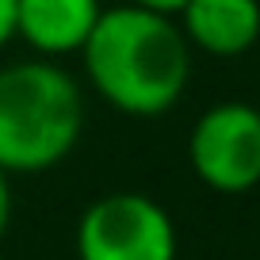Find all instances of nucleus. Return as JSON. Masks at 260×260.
<instances>
[{"label": "nucleus", "mask_w": 260, "mask_h": 260, "mask_svg": "<svg viewBox=\"0 0 260 260\" xmlns=\"http://www.w3.org/2000/svg\"><path fill=\"white\" fill-rule=\"evenodd\" d=\"M16 39V0H0V46Z\"/></svg>", "instance_id": "0eeeda50"}, {"label": "nucleus", "mask_w": 260, "mask_h": 260, "mask_svg": "<svg viewBox=\"0 0 260 260\" xmlns=\"http://www.w3.org/2000/svg\"><path fill=\"white\" fill-rule=\"evenodd\" d=\"M191 50L241 57L260 39V0H187L176 12Z\"/></svg>", "instance_id": "39448f33"}, {"label": "nucleus", "mask_w": 260, "mask_h": 260, "mask_svg": "<svg viewBox=\"0 0 260 260\" xmlns=\"http://www.w3.org/2000/svg\"><path fill=\"white\" fill-rule=\"evenodd\" d=\"M81 57L92 88L134 119L172 111L191 81V42L180 19L130 0L104 8Z\"/></svg>", "instance_id": "f257e3e1"}, {"label": "nucleus", "mask_w": 260, "mask_h": 260, "mask_svg": "<svg viewBox=\"0 0 260 260\" xmlns=\"http://www.w3.org/2000/svg\"><path fill=\"white\" fill-rule=\"evenodd\" d=\"M8 222H12V184H8V172L0 169V237H4Z\"/></svg>", "instance_id": "6e6552de"}, {"label": "nucleus", "mask_w": 260, "mask_h": 260, "mask_svg": "<svg viewBox=\"0 0 260 260\" xmlns=\"http://www.w3.org/2000/svg\"><path fill=\"white\" fill-rule=\"evenodd\" d=\"M130 4H142V8H153V12H165V16H176L187 0H130Z\"/></svg>", "instance_id": "1a4fd4ad"}, {"label": "nucleus", "mask_w": 260, "mask_h": 260, "mask_svg": "<svg viewBox=\"0 0 260 260\" xmlns=\"http://www.w3.org/2000/svg\"><path fill=\"white\" fill-rule=\"evenodd\" d=\"M100 16V0H16V35L42 57L81 54Z\"/></svg>", "instance_id": "423d86ee"}, {"label": "nucleus", "mask_w": 260, "mask_h": 260, "mask_svg": "<svg viewBox=\"0 0 260 260\" xmlns=\"http://www.w3.org/2000/svg\"><path fill=\"white\" fill-rule=\"evenodd\" d=\"M191 172L218 195H245L260 184V107L226 100L207 107L187 138Z\"/></svg>", "instance_id": "20e7f679"}, {"label": "nucleus", "mask_w": 260, "mask_h": 260, "mask_svg": "<svg viewBox=\"0 0 260 260\" xmlns=\"http://www.w3.org/2000/svg\"><path fill=\"white\" fill-rule=\"evenodd\" d=\"M77 260H176V226L157 199L111 191L84 207Z\"/></svg>", "instance_id": "7ed1b4c3"}, {"label": "nucleus", "mask_w": 260, "mask_h": 260, "mask_svg": "<svg viewBox=\"0 0 260 260\" xmlns=\"http://www.w3.org/2000/svg\"><path fill=\"white\" fill-rule=\"evenodd\" d=\"M84 130L81 84L50 57L0 69V169L31 176L61 165Z\"/></svg>", "instance_id": "f03ea898"}]
</instances>
